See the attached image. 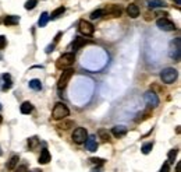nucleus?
Masks as SVG:
<instances>
[{
	"instance_id": "1",
	"label": "nucleus",
	"mask_w": 181,
	"mask_h": 172,
	"mask_svg": "<svg viewBox=\"0 0 181 172\" xmlns=\"http://www.w3.org/2000/svg\"><path fill=\"white\" fill-rule=\"evenodd\" d=\"M68 115H70V111L67 108V105L63 104V102H57L52 111V118L56 119V120H63Z\"/></svg>"
},
{
	"instance_id": "2",
	"label": "nucleus",
	"mask_w": 181,
	"mask_h": 172,
	"mask_svg": "<svg viewBox=\"0 0 181 172\" xmlns=\"http://www.w3.org/2000/svg\"><path fill=\"white\" fill-rule=\"evenodd\" d=\"M74 62H75V55L74 53H64L57 59L56 67L60 69V70H64V69L71 67V66L74 65Z\"/></svg>"
},
{
	"instance_id": "3",
	"label": "nucleus",
	"mask_w": 181,
	"mask_h": 172,
	"mask_svg": "<svg viewBox=\"0 0 181 172\" xmlns=\"http://www.w3.org/2000/svg\"><path fill=\"white\" fill-rule=\"evenodd\" d=\"M177 76H178L177 70H175V69H173V67L163 69V70H162V73H160L162 81L166 83V84H171V83H174L175 79H177Z\"/></svg>"
},
{
	"instance_id": "4",
	"label": "nucleus",
	"mask_w": 181,
	"mask_h": 172,
	"mask_svg": "<svg viewBox=\"0 0 181 172\" xmlns=\"http://www.w3.org/2000/svg\"><path fill=\"white\" fill-rule=\"evenodd\" d=\"M72 74H74V69H71V67L64 69L63 73L60 74V79H58V81H57L58 90H64V88L67 87V84H68L70 79L72 77Z\"/></svg>"
},
{
	"instance_id": "5",
	"label": "nucleus",
	"mask_w": 181,
	"mask_h": 172,
	"mask_svg": "<svg viewBox=\"0 0 181 172\" xmlns=\"http://www.w3.org/2000/svg\"><path fill=\"white\" fill-rule=\"evenodd\" d=\"M86 138H88V132L84 127H77L72 133V140L77 144H84L86 141Z\"/></svg>"
},
{
	"instance_id": "6",
	"label": "nucleus",
	"mask_w": 181,
	"mask_h": 172,
	"mask_svg": "<svg viewBox=\"0 0 181 172\" xmlns=\"http://www.w3.org/2000/svg\"><path fill=\"white\" fill-rule=\"evenodd\" d=\"M78 28H80L81 34L85 35V37H91V35L95 32V27L92 25L89 21H85V20H81L80 21V25H78Z\"/></svg>"
},
{
	"instance_id": "7",
	"label": "nucleus",
	"mask_w": 181,
	"mask_h": 172,
	"mask_svg": "<svg viewBox=\"0 0 181 172\" xmlns=\"http://www.w3.org/2000/svg\"><path fill=\"white\" fill-rule=\"evenodd\" d=\"M156 24H157L159 29H162V31H174L175 29V25L173 21H170L169 18L163 17V18H159L157 21H156Z\"/></svg>"
},
{
	"instance_id": "8",
	"label": "nucleus",
	"mask_w": 181,
	"mask_h": 172,
	"mask_svg": "<svg viewBox=\"0 0 181 172\" xmlns=\"http://www.w3.org/2000/svg\"><path fill=\"white\" fill-rule=\"evenodd\" d=\"M123 13L121 7L117 6V4H109V6H106V9L103 10V14L109 16V17H120Z\"/></svg>"
},
{
	"instance_id": "9",
	"label": "nucleus",
	"mask_w": 181,
	"mask_h": 172,
	"mask_svg": "<svg viewBox=\"0 0 181 172\" xmlns=\"http://www.w3.org/2000/svg\"><path fill=\"white\" fill-rule=\"evenodd\" d=\"M144 98H145V102H146L149 106L155 108V106L159 105V97L155 91H148V93H145Z\"/></svg>"
},
{
	"instance_id": "10",
	"label": "nucleus",
	"mask_w": 181,
	"mask_h": 172,
	"mask_svg": "<svg viewBox=\"0 0 181 172\" xmlns=\"http://www.w3.org/2000/svg\"><path fill=\"white\" fill-rule=\"evenodd\" d=\"M11 87H13L11 76L10 74H7V73L2 74V77H0V90L2 91H8Z\"/></svg>"
},
{
	"instance_id": "11",
	"label": "nucleus",
	"mask_w": 181,
	"mask_h": 172,
	"mask_svg": "<svg viewBox=\"0 0 181 172\" xmlns=\"http://www.w3.org/2000/svg\"><path fill=\"white\" fill-rule=\"evenodd\" d=\"M174 43H175V48L171 45V52H170V56H171V59H174V60H180V38H175V41H174Z\"/></svg>"
},
{
	"instance_id": "12",
	"label": "nucleus",
	"mask_w": 181,
	"mask_h": 172,
	"mask_svg": "<svg viewBox=\"0 0 181 172\" xmlns=\"http://www.w3.org/2000/svg\"><path fill=\"white\" fill-rule=\"evenodd\" d=\"M85 147L88 151H96L97 150V141L95 137H88L85 141Z\"/></svg>"
},
{
	"instance_id": "13",
	"label": "nucleus",
	"mask_w": 181,
	"mask_h": 172,
	"mask_svg": "<svg viewBox=\"0 0 181 172\" xmlns=\"http://www.w3.org/2000/svg\"><path fill=\"white\" fill-rule=\"evenodd\" d=\"M127 14L130 16L131 18H136L139 16V7L136 4H128L127 7Z\"/></svg>"
},
{
	"instance_id": "14",
	"label": "nucleus",
	"mask_w": 181,
	"mask_h": 172,
	"mask_svg": "<svg viewBox=\"0 0 181 172\" xmlns=\"http://www.w3.org/2000/svg\"><path fill=\"white\" fill-rule=\"evenodd\" d=\"M111 133H113L116 137H123V136L127 133V127L123 126V124H117V126L113 127V130H111Z\"/></svg>"
},
{
	"instance_id": "15",
	"label": "nucleus",
	"mask_w": 181,
	"mask_h": 172,
	"mask_svg": "<svg viewBox=\"0 0 181 172\" xmlns=\"http://www.w3.org/2000/svg\"><path fill=\"white\" fill-rule=\"evenodd\" d=\"M50 161V152L47 148H43L41 151V155H39V164H42V165H45V164H47Z\"/></svg>"
},
{
	"instance_id": "16",
	"label": "nucleus",
	"mask_w": 181,
	"mask_h": 172,
	"mask_svg": "<svg viewBox=\"0 0 181 172\" xmlns=\"http://www.w3.org/2000/svg\"><path fill=\"white\" fill-rule=\"evenodd\" d=\"M19 111H21V113H24V115H29V113L33 111V105L31 104L29 101H25V102H22L21 104Z\"/></svg>"
},
{
	"instance_id": "17",
	"label": "nucleus",
	"mask_w": 181,
	"mask_h": 172,
	"mask_svg": "<svg viewBox=\"0 0 181 172\" xmlns=\"http://www.w3.org/2000/svg\"><path fill=\"white\" fill-rule=\"evenodd\" d=\"M86 43H88V41H86V39H84V38H81V37H75L74 42H72V49H74V51H77V49L85 46Z\"/></svg>"
},
{
	"instance_id": "18",
	"label": "nucleus",
	"mask_w": 181,
	"mask_h": 172,
	"mask_svg": "<svg viewBox=\"0 0 181 172\" xmlns=\"http://www.w3.org/2000/svg\"><path fill=\"white\" fill-rule=\"evenodd\" d=\"M19 23V16H7L4 18V25L10 27V25H15Z\"/></svg>"
},
{
	"instance_id": "19",
	"label": "nucleus",
	"mask_w": 181,
	"mask_h": 172,
	"mask_svg": "<svg viewBox=\"0 0 181 172\" xmlns=\"http://www.w3.org/2000/svg\"><path fill=\"white\" fill-rule=\"evenodd\" d=\"M148 6L150 9H159V7H164L166 3H164V0H148Z\"/></svg>"
},
{
	"instance_id": "20",
	"label": "nucleus",
	"mask_w": 181,
	"mask_h": 172,
	"mask_svg": "<svg viewBox=\"0 0 181 172\" xmlns=\"http://www.w3.org/2000/svg\"><path fill=\"white\" fill-rule=\"evenodd\" d=\"M97 136H99V138H102V141H110V133L107 132L106 129H99L97 130Z\"/></svg>"
},
{
	"instance_id": "21",
	"label": "nucleus",
	"mask_w": 181,
	"mask_h": 172,
	"mask_svg": "<svg viewBox=\"0 0 181 172\" xmlns=\"http://www.w3.org/2000/svg\"><path fill=\"white\" fill-rule=\"evenodd\" d=\"M18 161H19L18 155H13V157L10 158V161H8V162H7V169H8V171H13V169L17 166Z\"/></svg>"
},
{
	"instance_id": "22",
	"label": "nucleus",
	"mask_w": 181,
	"mask_h": 172,
	"mask_svg": "<svg viewBox=\"0 0 181 172\" xmlns=\"http://www.w3.org/2000/svg\"><path fill=\"white\" fill-rule=\"evenodd\" d=\"M28 84H29V88H32V90H35V91L42 90V83H41V80H38V79L31 80Z\"/></svg>"
},
{
	"instance_id": "23",
	"label": "nucleus",
	"mask_w": 181,
	"mask_h": 172,
	"mask_svg": "<svg viewBox=\"0 0 181 172\" xmlns=\"http://www.w3.org/2000/svg\"><path fill=\"white\" fill-rule=\"evenodd\" d=\"M64 11H66V7H58V9H56L52 13V16H49V18H52V20H56V18H58L60 16L64 14Z\"/></svg>"
},
{
	"instance_id": "24",
	"label": "nucleus",
	"mask_w": 181,
	"mask_h": 172,
	"mask_svg": "<svg viewBox=\"0 0 181 172\" xmlns=\"http://www.w3.org/2000/svg\"><path fill=\"white\" fill-rule=\"evenodd\" d=\"M74 126V120H70V119H63V122H61L60 124H58V127L63 130H67L70 129V127Z\"/></svg>"
},
{
	"instance_id": "25",
	"label": "nucleus",
	"mask_w": 181,
	"mask_h": 172,
	"mask_svg": "<svg viewBox=\"0 0 181 172\" xmlns=\"http://www.w3.org/2000/svg\"><path fill=\"white\" fill-rule=\"evenodd\" d=\"M49 20H50V18H49V14H47V13H42V14H41V18H39V21H38V25L42 28V27L46 25Z\"/></svg>"
},
{
	"instance_id": "26",
	"label": "nucleus",
	"mask_w": 181,
	"mask_h": 172,
	"mask_svg": "<svg viewBox=\"0 0 181 172\" xmlns=\"http://www.w3.org/2000/svg\"><path fill=\"white\" fill-rule=\"evenodd\" d=\"M38 146H39V138L38 137L28 138V147H29V150H35Z\"/></svg>"
},
{
	"instance_id": "27",
	"label": "nucleus",
	"mask_w": 181,
	"mask_h": 172,
	"mask_svg": "<svg viewBox=\"0 0 181 172\" xmlns=\"http://www.w3.org/2000/svg\"><path fill=\"white\" fill-rule=\"evenodd\" d=\"M103 16V10H95V11H92L91 13V16H89V17H91V20H97V18H100Z\"/></svg>"
},
{
	"instance_id": "28",
	"label": "nucleus",
	"mask_w": 181,
	"mask_h": 172,
	"mask_svg": "<svg viewBox=\"0 0 181 172\" xmlns=\"http://www.w3.org/2000/svg\"><path fill=\"white\" fill-rule=\"evenodd\" d=\"M36 3H38V0H27V3H25V9L27 10H33L36 7Z\"/></svg>"
},
{
	"instance_id": "29",
	"label": "nucleus",
	"mask_w": 181,
	"mask_h": 172,
	"mask_svg": "<svg viewBox=\"0 0 181 172\" xmlns=\"http://www.w3.org/2000/svg\"><path fill=\"white\" fill-rule=\"evenodd\" d=\"M177 152H178L177 148H173V150H170V151H169V164L170 162H174L175 157H177Z\"/></svg>"
},
{
	"instance_id": "30",
	"label": "nucleus",
	"mask_w": 181,
	"mask_h": 172,
	"mask_svg": "<svg viewBox=\"0 0 181 172\" xmlns=\"http://www.w3.org/2000/svg\"><path fill=\"white\" fill-rule=\"evenodd\" d=\"M153 148V143H145L144 146H142V152H144V154H149L150 152V150Z\"/></svg>"
},
{
	"instance_id": "31",
	"label": "nucleus",
	"mask_w": 181,
	"mask_h": 172,
	"mask_svg": "<svg viewBox=\"0 0 181 172\" xmlns=\"http://www.w3.org/2000/svg\"><path fill=\"white\" fill-rule=\"evenodd\" d=\"M91 161L92 164H95V165H102L103 162H105V160H102V158H91Z\"/></svg>"
},
{
	"instance_id": "32",
	"label": "nucleus",
	"mask_w": 181,
	"mask_h": 172,
	"mask_svg": "<svg viewBox=\"0 0 181 172\" xmlns=\"http://www.w3.org/2000/svg\"><path fill=\"white\" fill-rule=\"evenodd\" d=\"M6 43H7V41H6V37H4V35H0V51H2V49H4Z\"/></svg>"
},
{
	"instance_id": "33",
	"label": "nucleus",
	"mask_w": 181,
	"mask_h": 172,
	"mask_svg": "<svg viewBox=\"0 0 181 172\" xmlns=\"http://www.w3.org/2000/svg\"><path fill=\"white\" fill-rule=\"evenodd\" d=\"M149 116H150V112H145V113H142V118L136 119V122H138V123H139V122H144L145 119H148Z\"/></svg>"
},
{
	"instance_id": "34",
	"label": "nucleus",
	"mask_w": 181,
	"mask_h": 172,
	"mask_svg": "<svg viewBox=\"0 0 181 172\" xmlns=\"http://www.w3.org/2000/svg\"><path fill=\"white\" fill-rule=\"evenodd\" d=\"M160 172H170V164L169 162L163 164V166L160 168Z\"/></svg>"
},
{
	"instance_id": "35",
	"label": "nucleus",
	"mask_w": 181,
	"mask_h": 172,
	"mask_svg": "<svg viewBox=\"0 0 181 172\" xmlns=\"http://www.w3.org/2000/svg\"><path fill=\"white\" fill-rule=\"evenodd\" d=\"M54 43H50V45H47L46 46V49H45V52H46V53H50V52L53 51V49H54Z\"/></svg>"
},
{
	"instance_id": "36",
	"label": "nucleus",
	"mask_w": 181,
	"mask_h": 172,
	"mask_svg": "<svg viewBox=\"0 0 181 172\" xmlns=\"http://www.w3.org/2000/svg\"><path fill=\"white\" fill-rule=\"evenodd\" d=\"M60 37H61V32H57V35L54 37V41H53V43H54V45L58 42V41H60Z\"/></svg>"
},
{
	"instance_id": "37",
	"label": "nucleus",
	"mask_w": 181,
	"mask_h": 172,
	"mask_svg": "<svg viewBox=\"0 0 181 172\" xmlns=\"http://www.w3.org/2000/svg\"><path fill=\"white\" fill-rule=\"evenodd\" d=\"M180 171H181V164L178 162V164H177V166H175V172H180Z\"/></svg>"
},
{
	"instance_id": "38",
	"label": "nucleus",
	"mask_w": 181,
	"mask_h": 172,
	"mask_svg": "<svg viewBox=\"0 0 181 172\" xmlns=\"http://www.w3.org/2000/svg\"><path fill=\"white\" fill-rule=\"evenodd\" d=\"M174 3H175V6H177V7H180V4H181V0H174Z\"/></svg>"
},
{
	"instance_id": "39",
	"label": "nucleus",
	"mask_w": 181,
	"mask_h": 172,
	"mask_svg": "<svg viewBox=\"0 0 181 172\" xmlns=\"http://www.w3.org/2000/svg\"><path fill=\"white\" fill-rule=\"evenodd\" d=\"M28 172H42V171H39V169H33V171H28Z\"/></svg>"
},
{
	"instance_id": "40",
	"label": "nucleus",
	"mask_w": 181,
	"mask_h": 172,
	"mask_svg": "<svg viewBox=\"0 0 181 172\" xmlns=\"http://www.w3.org/2000/svg\"><path fill=\"white\" fill-rule=\"evenodd\" d=\"M2 120H3V119H2V116H0V123H2Z\"/></svg>"
},
{
	"instance_id": "41",
	"label": "nucleus",
	"mask_w": 181,
	"mask_h": 172,
	"mask_svg": "<svg viewBox=\"0 0 181 172\" xmlns=\"http://www.w3.org/2000/svg\"><path fill=\"white\" fill-rule=\"evenodd\" d=\"M0 155H2V147H0Z\"/></svg>"
},
{
	"instance_id": "42",
	"label": "nucleus",
	"mask_w": 181,
	"mask_h": 172,
	"mask_svg": "<svg viewBox=\"0 0 181 172\" xmlns=\"http://www.w3.org/2000/svg\"><path fill=\"white\" fill-rule=\"evenodd\" d=\"M0 109H2V104H0Z\"/></svg>"
},
{
	"instance_id": "43",
	"label": "nucleus",
	"mask_w": 181,
	"mask_h": 172,
	"mask_svg": "<svg viewBox=\"0 0 181 172\" xmlns=\"http://www.w3.org/2000/svg\"><path fill=\"white\" fill-rule=\"evenodd\" d=\"M0 59H2V55H0Z\"/></svg>"
}]
</instances>
